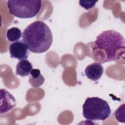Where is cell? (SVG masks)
Segmentation results:
<instances>
[{"instance_id": "9", "label": "cell", "mask_w": 125, "mask_h": 125, "mask_svg": "<svg viewBox=\"0 0 125 125\" xmlns=\"http://www.w3.org/2000/svg\"><path fill=\"white\" fill-rule=\"evenodd\" d=\"M44 82V78L39 69H32L30 72L29 83L33 87H38L42 85Z\"/></svg>"}, {"instance_id": "4", "label": "cell", "mask_w": 125, "mask_h": 125, "mask_svg": "<svg viewBox=\"0 0 125 125\" xmlns=\"http://www.w3.org/2000/svg\"><path fill=\"white\" fill-rule=\"evenodd\" d=\"M40 0H9L7 5L10 14L19 18L28 19L36 16L42 8Z\"/></svg>"}, {"instance_id": "2", "label": "cell", "mask_w": 125, "mask_h": 125, "mask_svg": "<svg viewBox=\"0 0 125 125\" xmlns=\"http://www.w3.org/2000/svg\"><path fill=\"white\" fill-rule=\"evenodd\" d=\"M125 39L119 32L114 30L104 31L97 37L92 51H104L106 57L104 63L115 61L118 59L117 54L120 50H125Z\"/></svg>"}, {"instance_id": "10", "label": "cell", "mask_w": 125, "mask_h": 125, "mask_svg": "<svg viewBox=\"0 0 125 125\" xmlns=\"http://www.w3.org/2000/svg\"><path fill=\"white\" fill-rule=\"evenodd\" d=\"M6 38L11 42H15L18 41L22 36L21 30L15 27L9 29L6 32Z\"/></svg>"}, {"instance_id": "1", "label": "cell", "mask_w": 125, "mask_h": 125, "mask_svg": "<svg viewBox=\"0 0 125 125\" xmlns=\"http://www.w3.org/2000/svg\"><path fill=\"white\" fill-rule=\"evenodd\" d=\"M22 41L28 50L35 53H42L47 51L53 42L52 32L44 22L35 21L23 30Z\"/></svg>"}, {"instance_id": "8", "label": "cell", "mask_w": 125, "mask_h": 125, "mask_svg": "<svg viewBox=\"0 0 125 125\" xmlns=\"http://www.w3.org/2000/svg\"><path fill=\"white\" fill-rule=\"evenodd\" d=\"M33 69L31 63L27 60L20 61L16 66V75L21 77L28 76Z\"/></svg>"}, {"instance_id": "11", "label": "cell", "mask_w": 125, "mask_h": 125, "mask_svg": "<svg viewBox=\"0 0 125 125\" xmlns=\"http://www.w3.org/2000/svg\"><path fill=\"white\" fill-rule=\"evenodd\" d=\"M125 104L121 105L115 111L114 115L116 119L120 123H125Z\"/></svg>"}, {"instance_id": "7", "label": "cell", "mask_w": 125, "mask_h": 125, "mask_svg": "<svg viewBox=\"0 0 125 125\" xmlns=\"http://www.w3.org/2000/svg\"><path fill=\"white\" fill-rule=\"evenodd\" d=\"M84 72L88 79L96 81L102 77L104 72V68L100 63L95 62L88 65L85 69Z\"/></svg>"}, {"instance_id": "6", "label": "cell", "mask_w": 125, "mask_h": 125, "mask_svg": "<svg viewBox=\"0 0 125 125\" xmlns=\"http://www.w3.org/2000/svg\"><path fill=\"white\" fill-rule=\"evenodd\" d=\"M0 114H5L16 106L14 97L5 89H0Z\"/></svg>"}, {"instance_id": "5", "label": "cell", "mask_w": 125, "mask_h": 125, "mask_svg": "<svg viewBox=\"0 0 125 125\" xmlns=\"http://www.w3.org/2000/svg\"><path fill=\"white\" fill-rule=\"evenodd\" d=\"M10 57L19 60H26L29 56L28 48L23 41L20 40L11 43L9 47Z\"/></svg>"}, {"instance_id": "3", "label": "cell", "mask_w": 125, "mask_h": 125, "mask_svg": "<svg viewBox=\"0 0 125 125\" xmlns=\"http://www.w3.org/2000/svg\"><path fill=\"white\" fill-rule=\"evenodd\" d=\"M108 103L99 97H87L83 105L84 118L89 120L104 121L110 115Z\"/></svg>"}, {"instance_id": "12", "label": "cell", "mask_w": 125, "mask_h": 125, "mask_svg": "<svg viewBox=\"0 0 125 125\" xmlns=\"http://www.w3.org/2000/svg\"><path fill=\"white\" fill-rule=\"evenodd\" d=\"M97 1V0H80L79 3L80 5L85 9L88 10L94 7Z\"/></svg>"}]
</instances>
